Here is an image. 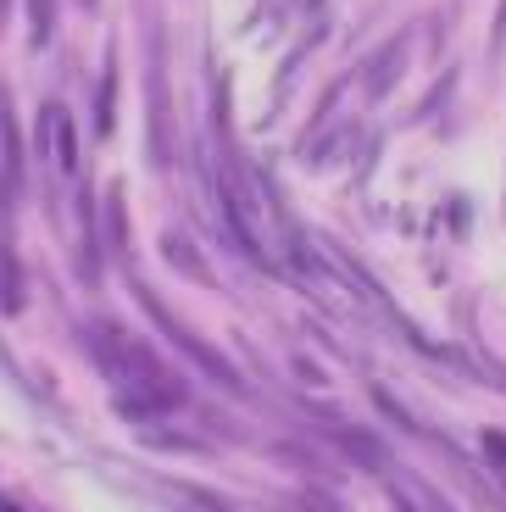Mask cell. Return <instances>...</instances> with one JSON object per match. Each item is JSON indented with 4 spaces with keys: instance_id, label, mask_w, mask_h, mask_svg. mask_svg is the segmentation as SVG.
Returning a JSON list of instances; mask_svg holds the SVG:
<instances>
[{
    "instance_id": "1",
    "label": "cell",
    "mask_w": 506,
    "mask_h": 512,
    "mask_svg": "<svg viewBox=\"0 0 506 512\" xmlns=\"http://www.w3.org/2000/svg\"><path fill=\"white\" fill-rule=\"evenodd\" d=\"M17 307H23V273H17V256L0 240V312H17Z\"/></svg>"
},
{
    "instance_id": "2",
    "label": "cell",
    "mask_w": 506,
    "mask_h": 512,
    "mask_svg": "<svg viewBox=\"0 0 506 512\" xmlns=\"http://www.w3.org/2000/svg\"><path fill=\"white\" fill-rule=\"evenodd\" d=\"M51 34V0H34V39Z\"/></svg>"
},
{
    "instance_id": "3",
    "label": "cell",
    "mask_w": 506,
    "mask_h": 512,
    "mask_svg": "<svg viewBox=\"0 0 506 512\" xmlns=\"http://www.w3.org/2000/svg\"><path fill=\"white\" fill-rule=\"evenodd\" d=\"M484 451H490V457L506 468V435H484Z\"/></svg>"
}]
</instances>
